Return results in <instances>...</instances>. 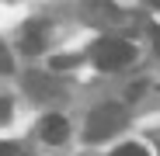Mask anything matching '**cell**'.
Here are the masks:
<instances>
[{
	"label": "cell",
	"instance_id": "6da1fadb",
	"mask_svg": "<svg viewBox=\"0 0 160 156\" xmlns=\"http://www.w3.org/2000/svg\"><path fill=\"white\" fill-rule=\"evenodd\" d=\"M91 59H94L98 69H122L125 63L136 59V45L125 42V38L108 35V38H98V42L91 45Z\"/></svg>",
	"mask_w": 160,
	"mask_h": 156
},
{
	"label": "cell",
	"instance_id": "7a4b0ae2",
	"mask_svg": "<svg viewBox=\"0 0 160 156\" xmlns=\"http://www.w3.org/2000/svg\"><path fill=\"white\" fill-rule=\"evenodd\" d=\"M122 125H125V108L122 104H101V108H94L91 118H87V139L91 142L108 139V135L118 132Z\"/></svg>",
	"mask_w": 160,
	"mask_h": 156
},
{
	"label": "cell",
	"instance_id": "3957f363",
	"mask_svg": "<svg viewBox=\"0 0 160 156\" xmlns=\"http://www.w3.org/2000/svg\"><path fill=\"white\" fill-rule=\"evenodd\" d=\"M66 132H70V125H66L63 115H49V118L42 121V139H45V142H63Z\"/></svg>",
	"mask_w": 160,
	"mask_h": 156
},
{
	"label": "cell",
	"instance_id": "277c9868",
	"mask_svg": "<svg viewBox=\"0 0 160 156\" xmlns=\"http://www.w3.org/2000/svg\"><path fill=\"white\" fill-rule=\"evenodd\" d=\"M42 42H45V38L38 35V28H28V31H24V38H21V49H24V52H38Z\"/></svg>",
	"mask_w": 160,
	"mask_h": 156
},
{
	"label": "cell",
	"instance_id": "5b68a950",
	"mask_svg": "<svg viewBox=\"0 0 160 156\" xmlns=\"http://www.w3.org/2000/svg\"><path fill=\"white\" fill-rule=\"evenodd\" d=\"M115 156H150V153H146V146H139V142H129V146H118Z\"/></svg>",
	"mask_w": 160,
	"mask_h": 156
},
{
	"label": "cell",
	"instance_id": "8992f818",
	"mask_svg": "<svg viewBox=\"0 0 160 156\" xmlns=\"http://www.w3.org/2000/svg\"><path fill=\"white\" fill-rule=\"evenodd\" d=\"M11 69H14V66H11V52L0 45V73H11Z\"/></svg>",
	"mask_w": 160,
	"mask_h": 156
},
{
	"label": "cell",
	"instance_id": "52a82bcc",
	"mask_svg": "<svg viewBox=\"0 0 160 156\" xmlns=\"http://www.w3.org/2000/svg\"><path fill=\"white\" fill-rule=\"evenodd\" d=\"M77 59H70V56H56V59H52V69H70Z\"/></svg>",
	"mask_w": 160,
	"mask_h": 156
},
{
	"label": "cell",
	"instance_id": "ba28073f",
	"mask_svg": "<svg viewBox=\"0 0 160 156\" xmlns=\"http://www.w3.org/2000/svg\"><path fill=\"white\" fill-rule=\"evenodd\" d=\"M11 118V101H4V97H0V125H4Z\"/></svg>",
	"mask_w": 160,
	"mask_h": 156
},
{
	"label": "cell",
	"instance_id": "9c48e42d",
	"mask_svg": "<svg viewBox=\"0 0 160 156\" xmlns=\"http://www.w3.org/2000/svg\"><path fill=\"white\" fill-rule=\"evenodd\" d=\"M0 156H18V146L14 142H0Z\"/></svg>",
	"mask_w": 160,
	"mask_h": 156
},
{
	"label": "cell",
	"instance_id": "30bf717a",
	"mask_svg": "<svg viewBox=\"0 0 160 156\" xmlns=\"http://www.w3.org/2000/svg\"><path fill=\"white\" fill-rule=\"evenodd\" d=\"M143 90H146V83H136V87H132V90H129V97H132V101H136V97H143Z\"/></svg>",
	"mask_w": 160,
	"mask_h": 156
},
{
	"label": "cell",
	"instance_id": "8fae6325",
	"mask_svg": "<svg viewBox=\"0 0 160 156\" xmlns=\"http://www.w3.org/2000/svg\"><path fill=\"white\" fill-rule=\"evenodd\" d=\"M153 42H157V45H160V28H153Z\"/></svg>",
	"mask_w": 160,
	"mask_h": 156
}]
</instances>
